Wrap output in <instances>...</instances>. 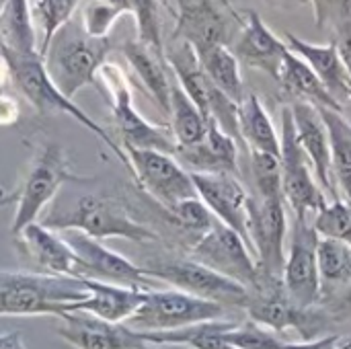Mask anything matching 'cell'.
<instances>
[{
	"label": "cell",
	"instance_id": "1",
	"mask_svg": "<svg viewBox=\"0 0 351 349\" xmlns=\"http://www.w3.org/2000/svg\"><path fill=\"white\" fill-rule=\"evenodd\" d=\"M113 49L111 37H93L78 16H72L51 39L43 64L53 84L74 101L84 86L97 84L101 66Z\"/></svg>",
	"mask_w": 351,
	"mask_h": 349
},
{
	"label": "cell",
	"instance_id": "2",
	"mask_svg": "<svg viewBox=\"0 0 351 349\" xmlns=\"http://www.w3.org/2000/svg\"><path fill=\"white\" fill-rule=\"evenodd\" d=\"M86 298L78 278L0 269V317H56Z\"/></svg>",
	"mask_w": 351,
	"mask_h": 349
},
{
	"label": "cell",
	"instance_id": "3",
	"mask_svg": "<svg viewBox=\"0 0 351 349\" xmlns=\"http://www.w3.org/2000/svg\"><path fill=\"white\" fill-rule=\"evenodd\" d=\"M41 224L58 232L78 230L97 241L125 239L138 245L158 241V234L134 220L125 204L113 195H82L64 210H53L43 216Z\"/></svg>",
	"mask_w": 351,
	"mask_h": 349
},
{
	"label": "cell",
	"instance_id": "4",
	"mask_svg": "<svg viewBox=\"0 0 351 349\" xmlns=\"http://www.w3.org/2000/svg\"><path fill=\"white\" fill-rule=\"evenodd\" d=\"M2 53V51H0ZM10 66L12 82L16 91L27 99V103L39 113V115H51V113H64L72 117L76 123H80L84 130L95 134L101 142L107 144V148L113 150V154L130 169L128 154L121 146H117L115 138L103 130L84 109H80L72 99H68L49 78L43 58L39 53H29V56H14V53H2Z\"/></svg>",
	"mask_w": 351,
	"mask_h": 349
},
{
	"label": "cell",
	"instance_id": "5",
	"mask_svg": "<svg viewBox=\"0 0 351 349\" xmlns=\"http://www.w3.org/2000/svg\"><path fill=\"white\" fill-rule=\"evenodd\" d=\"M66 183H88V179L78 177L68 163V154L62 144L53 140H45L37 146L33 163L14 191V216L10 222V234H19L27 224L39 220L41 212L53 202L60 187Z\"/></svg>",
	"mask_w": 351,
	"mask_h": 349
},
{
	"label": "cell",
	"instance_id": "6",
	"mask_svg": "<svg viewBox=\"0 0 351 349\" xmlns=\"http://www.w3.org/2000/svg\"><path fill=\"white\" fill-rule=\"evenodd\" d=\"M226 306L191 296L181 290H148L142 306L125 321L138 333L177 331L191 325L222 321Z\"/></svg>",
	"mask_w": 351,
	"mask_h": 349
},
{
	"label": "cell",
	"instance_id": "7",
	"mask_svg": "<svg viewBox=\"0 0 351 349\" xmlns=\"http://www.w3.org/2000/svg\"><path fill=\"white\" fill-rule=\"evenodd\" d=\"M97 78L103 82L109 95L113 123H115L117 136L121 138L123 150L134 148V150H158V152L175 154L177 144L173 136L165 128L154 125L148 119H144L140 111L134 107L128 78L117 64L105 62Z\"/></svg>",
	"mask_w": 351,
	"mask_h": 349
},
{
	"label": "cell",
	"instance_id": "8",
	"mask_svg": "<svg viewBox=\"0 0 351 349\" xmlns=\"http://www.w3.org/2000/svg\"><path fill=\"white\" fill-rule=\"evenodd\" d=\"M243 29V14L228 0H175V29L171 39L185 41L193 51L212 45L232 47Z\"/></svg>",
	"mask_w": 351,
	"mask_h": 349
},
{
	"label": "cell",
	"instance_id": "9",
	"mask_svg": "<svg viewBox=\"0 0 351 349\" xmlns=\"http://www.w3.org/2000/svg\"><path fill=\"white\" fill-rule=\"evenodd\" d=\"M144 274L152 280H160L175 290L187 292L191 296L218 302L222 306H239L245 309L249 304V288L243 284L228 280L214 269L189 259H150L142 265Z\"/></svg>",
	"mask_w": 351,
	"mask_h": 349
},
{
	"label": "cell",
	"instance_id": "10",
	"mask_svg": "<svg viewBox=\"0 0 351 349\" xmlns=\"http://www.w3.org/2000/svg\"><path fill=\"white\" fill-rule=\"evenodd\" d=\"M280 163H282V191L284 202L294 212V218H308V214H319L327 206V193L315 181L311 163L298 144L292 107L286 105L280 111Z\"/></svg>",
	"mask_w": 351,
	"mask_h": 349
},
{
	"label": "cell",
	"instance_id": "11",
	"mask_svg": "<svg viewBox=\"0 0 351 349\" xmlns=\"http://www.w3.org/2000/svg\"><path fill=\"white\" fill-rule=\"evenodd\" d=\"M286 202L284 197L251 195L249 241L255 253L259 282H284L286 267Z\"/></svg>",
	"mask_w": 351,
	"mask_h": 349
},
{
	"label": "cell",
	"instance_id": "12",
	"mask_svg": "<svg viewBox=\"0 0 351 349\" xmlns=\"http://www.w3.org/2000/svg\"><path fill=\"white\" fill-rule=\"evenodd\" d=\"M251 323L265 327L274 333L294 329L304 341L319 339L325 329V315L315 309L298 306L284 290V282H259L251 290L249 304L245 306Z\"/></svg>",
	"mask_w": 351,
	"mask_h": 349
},
{
	"label": "cell",
	"instance_id": "13",
	"mask_svg": "<svg viewBox=\"0 0 351 349\" xmlns=\"http://www.w3.org/2000/svg\"><path fill=\"white\" fill-rule=\"evenodd\" d=\"M317 247L319 234L308 218H294L282 280L286 294L302 309H315L323 298Z\"/></svg>",
	"mask_w": 351,
	"mask_h": 349
},
{
	"label": "cell",
	"instance_id": "14",
	"mask_svg": "<svg viewBox=\"0 0 351 349\" xmlns=\"http://www.w3.org/2000/svg\"><path fill=\"white\" fill-rule=\"evenodd\" d=\"M189 257L214 269L216 274L243 284L245 288H249V292L255 290L259 284V269L257 261L251 255V247L245 243L243 237H239L234 230L220 224L218 220L204 237L195 241Z\"/></svg>",
	"mask_w": 351,
	"mask_h": 349
},
{
	"label": "cell",
	"instance_id": "15",
	"mask_svg": "<svg viewBox=\"0 0 351 349\" xmlns=\"http://www.w3.org/2000/svg\"><path fill=\"white\" fill-rule=\"evenodd\" d=\"M136 183L165 208L197 197L191 173L173 156L158 150H125Z\"/></svg>",
	"mask_w": 351,
	"mask_h": 349
},
{
	"label": "cell",
	"instance_id": "16",
	"mask_svg": "<svg viewBox=\"0 0 351 349\" xmlns=\"http://www.w3.org/2000/svg\"><path fill=\"white\" fill-rule=\"evenodd\" d=\"M62 237L78 257L80 280H99V282L150 290L152 278L144 274L142 265L132 263L117 251L105 247L101 241L86 237L78 230H64Z\"/></svg>",
	"mask_w": 351,
	"mask_h": 349
},
{
	"label": "cell",
	"instance_id": "17",
	"mask_svg": "<svg viewBox=\"0 0 351 349\" xmlns=\"http://www.w3.org/2000/svg\"><path fill=\"white\" fill-rule=\"evenodd\" d=\"M197 197L206 204L212 216L234 230L245 243L249 241V202L251 195L245 191L237 175L228 173H191Z\"/></svg>",
	"mask_w": 351,
	"mask_h": 349
},
{
	"label": "cell",
	"instance_id": "18",
	"mask_svg": "<svg viewBox=\"0 0 351 349\" xmlns=\"http://www.w3.org/2000/svg\"><path fill=\"white\" fill-rule=\"evenodd\" d=\"M56 333L74 349H158L142 339L125 323H109L88 313L72 311L62 315Z\"/></svg>",
	"mask_w": 351,
	"mask_h": 349
},
{
	"label": "cell",
	"instance_id": "19",
	"mask_svg": "<svg viewBox=\"0 0 351 349\" xmlns=\"http://www.w3.org/2000/svg\"><path fill=\"white\" fill-rule=\"evenodd\" d=\"M14 243L21 257L35 267V274L80 280L78 257L70 245L64 237L45 228L41 222L27 224L19 234H14Z\"/></svg>",
	"mask_w": 351,
	"mask_h": 349
},
{
	"label": "cell",
	"instance_id": "20",
	"mask_svg": "<svg viewBox=\"0 0 351 349\" xmlns=\"http://www.w3.org/2000/svg\"><path fill=\"white\" fill-rule=\"evenodd\" d=\"M292 115L296 125V138L302 146L317 183L323 187L327 195H333L335 200H341L333 181V167H331V144H329V132L327 125L319 113V107L306 101H292ZM333 200V202H335Z\"/></svg>",
	"mask_w": 351,
	"mask_h": 349
},
{
	"label": "cell",
	"instance_id": "21",
	"mask_svg": "<svg viewBox=\"0 0 351 349\" xmlns=\"http://www.w3.org/2000/svg\"><path fill=\"white\" fill-rule=\"evenodd\" d=\"M230 49L239 62L269 74L274 80H278L288 53L286 41H282L255 10L243 12V29Z\"/></svg>",
	"mask_w": 351,
	"mask_h": 349
},
{
	"label": "cell",
	"instance_id": "22",
	"mask_svg": "<svg viewBox=\"0 0 351 349\" xmlns=\"http://www.w3.org/2000/svg\"><path fill=\"white\" fill-rule=\"evenodd\" d=\"M239 142L218 128L216 121L208 123V134L202 142L191 146H177L175 158L189 173H239L237 163Z\"/></svg>",
	"mask_w": 351,
	"mask_h": 349
},
{
	"label": "cell",
	"instance_id": "23",
	"mask_svg": "<svg viewBox=\"0 0 351 349\" xmlns=\"http://www.w3.org/2000/svg\"><path fill=\"white\" fill-rule=\"evenodd\" d=\"M82 284L86 288V298L76 302L72 311L88 313L109 323H125L142 306L148 292L142 288L119 286L99 280H82Z\"/></svg>",
	"mask_w": 351,
	"mask_h": 349
},
{
	"label": "cell",
	"instance_id": "24",
	"mask_svg": "<svg viewBox=\"0 0 351 349\" xmlns=\"http://www.w3.org/2000/svg\"><path fill=\"white\" fill-rule=\"evenodd\" d=\"M286 45L300 56L313 72L319 76V80L325 84L329 95L343 107L351 101V78L337 53V47L333 43L317 45L311 43L294 33H286Z\"/></svg>",
	"mask_w": 351,
	"mask_h": 349
},
{
	"label": "cell",
	"instance_id": "25",
	"mask_svg": "<svg viewBox=\"0 0 351 349\" xmlns=\"http://www.w3.org/2000/svg\"><path fill=\"white\" fill-rule=\"evenodd\" d=\"M123 58L152 97V101L169 115L171 109V78H169V64L165 60V53L152 49L150 45L142 43L138 37L128 39L119 45Z\"/></svg>",
	"mask_w": 351,
	"mask_h": 349
},
{
	"label": "cell",
	"instance_id": "26",
	"mask_svg": "<svg viewBox=\"0 0 351 349\" xmlns=\"http://www.w3.org/2000/svg\"><path fill=\"white\" fill-rule=\"evenodd\" d=\"M276 82L282 86L284 95L292 97V101H306L317 107H329V109L343 111V107L329 95V91L319 80V76L313 72V68L300 56H296L290 47H288L284 66H282Z\"/></svg>",
	"mask_w": 351,
	"mask_h": 349
},
{
	"label": "cell",
	"instance_id": "27",
	"mask_svg": "<svg viewBox=\"0 0 351 349\" xmlns=\"http://www.w3.org/2000/svg\"><path fill=\"white\" fill-rule=\"evenodd\" d=\"M239 132L243 144L251 148V152H267L280 156V132L276 130L269 113L265 111L261 99L255 93H247L239 103Z\"/></svg>",
	"mask_w": 351,
	"mask_h": 349
},
{
	"label": "cell",
	"instance_id": "28",
	"mask_svg": "<svg viewBox=\"0 0 351 349\" xmlns=\"http://www.w3.org/2000/svg\"><path fill=\"white\" fill-rule=\"evenodd\" d=\"M0 51L14 56L39 53L29 0H6L0 6Z\"/></svg>",
	"mask_w": 351,
	"mask_h": 349
},
{
	"label": "cell",
	"instance_id": "29",
	"mask_svg": "<svg viewBox=\"0 0 351 349\" xmlns=\"http://www.w3.org/2000/svg\"><path fill=\"white\" fill-rule=\"evenodd\" d=\"M319 113L329 132L331 167L337 193L351 204V123L337 109L319 107Z\"/></svg>",
	"mask_w": 351,
	"mask_h": 349
},
{
	"label": "cell",
	"instance_id": "30",
	"mask_svg": "<svg viewBox=\"0 0 351 349\" xmlns=\"http://www.w3.org/2000/svg\"><path fill=\"white\" fill-rule=\"evenodd\" d=\"M195 56L212 84L239 105L245 99L247 91L243 84L239 60L232 53V49L226 45H212L202 51H195Z\"/></svg>",
	"mask_w": 351,
	"mask_h": 349
},
{
	"label": "cell",
	"instance_id": "31",
	"mask_svg": "<svg viewBox=\"0 0 351 349\" xmlns=\"http://www.w3.org/2000/svg\"><path fill=\"white\" fill-rule=\"evenodd\" d=\"M234 323L228 321H208L191 325L177 331L140 333L144 341L152 346H187L191 349H239L224 339V333L232 329Z\"/></svg>",
	"mask_w": 351,
	"mask_h": 349
},
{
	"label": "cell",
	"instance_id": "32",
	"mask_svg": "<svg viewBox=\"0 0 351 349\" xmlns=\"http://www.w3.org/2000/svg\"><path fill=\"white\" fill-rule=\"evenodd\" d=\"M171 134L177 146H191L206 138L208 119L202 115L197 105L189 99V95L181 88L177 80L171 82Z\"/></svg>",
	"mask_w": 351,
	"mask_h": 349
},
{
	"label": "cell",
	"instance_id": "33",
	"mask_svg": "<svg viewBox=\"0 0 351 349\" xmlns=\"http://www.w3.org/2000/svg\"><path fill=\"white\" fill-rule=\"evenodd\" d=\"M80 0H35L31 4L33 21L39 27V56L43 58L53 35L74 16Z\"/></svg>",
	"mask_w": 351,
	"mask_h": 349
},
{
	"label": "cell",
	"instance_id": "34",
	"mask_svg": "<svg viewBox=\"0 0 351 349\" xmlns=\"http://www.w3.org/2000/svg\"><path fill=\"white\" fill-rule=\"evenodd\" d=\"M321 282L331 286H351V245L319 237L317 247Z\"/></svg>",
	"mask_w": 351,
	"mask_h": 349
},
{
	"label": "cell",
	"instance_id": "35",
	"mask_svg": "<svg viewBox=\"0 0 351 349\" xmlns=\"http://www.w3.org/2000/svg\"><path fill=\"white\" fill-rule=\"evenodd\" d=\"M315 230L323 239H335L351 245V204L335 200L327 204L315 218Z\"/></svg>",
	"mask_w": 351,
	"mask_h": 349
},
{
	"label": "cell",
	"instance_id": "36",
	"mask_svg": "<svg viewBox=\"0 0 351 349\" xmlns=\"http://www.w3.org/2000/svg\"><path fill=\"white\" fill-rule=\"evenodd\" d=\"M251 171L259 197H284L280 156L267 152H251Z\"/></svg>",
	"mask_w": 351,
	"mask_h": 349
},
{
	"label": "cell",
	"instance_id": "37",
	"mask_svg": "<svg viewBox=\"0 0 351 349\" xmlns=\"http://www.w3.org/2000/svg\"><path fill=\"white\" fill-rule=\"evenodd\" d=\"M132 14L136 19L138 39L152 49L165 53L162 33H160V16H158V0H130Z\"/></svg>",
	"mask_w": 351,
	"mask_h": 349
},
{
	"label": "cell",
	"instance_id": "38",
	"mask_svg": "<svg viewBox=\"0 0 351 349\" xmlns=\"http://www.w3.org/2000/svg\"><path fill=\"white\" fill-rule=\"evenodd\" d=\"M167 212L171 214V218L175 220L177 226H181L183 230L195 232L199 237H204L216 224V218L212 216V212L206 208V204L199 197L183 200V202L167 208Z\"/></svg>",
	"mask_w": 351,
	"mask_h": 349
},
{
	"label": "cell",
	"instance_id": "39",
	"mask_svg": "<svg viewBox=\"0 0 351 349\" xmlns=\"http://www.w3.org/2000/svg\"><path fill=\"white\" fill-rule=\"evenodd\" d=\"M125 14V10L105 2V0H86L78 19L84 27V31L93 37H109L111 27L115 21Z\"/></svg>",
	"mask_w": 351,
	"mask_h": 349
},
{
	"label": "cell",
	"instance_id": "40",
	"mask_svg": "<svg viewBox=\"0 0 351 349\" xmlns=\"http://www.w3.org/2000/svg\"><path fill=\"white\" fill-rule=\"evenodd\" d=\"M224 339L239 349H282L286 341L274 335V331L259 327L255 323H245V325H234L224 333Z\"/></svg>",
	"mask_w": 351,
	"mask_h": 349
},
{
	"label": "cell",
	"instance_id": "41",
	"mask_svg": "<svg viewBox=\"0 0 351 349\" xmlns=\"http://www.w3.org/2000/svg\"><path fill=\"white\" fill-rule=\"evenodd\" d=\"M308 4L315 10V25L319 29H333L351 16V0H308Z\"/></svg>",
	"mask_w": 351,
	"mask_h": 349
},
{
	"label": "cell",
	"instance_id": "42",
	"mask_svg": "<svg viewBox=\"0 0 351 349\" xmlns=\"http://www.w3.org/2000/svg\"><path fill=\"white\" fill-rule=\"evenodd\" d=\"M331 43L337 47V53H339V58H341V62H343L351 78V16L333 27V41Z\"/></svg>",
	"mask_w": 351,
	"mask_h": 349
},
{
	"label": "cell",
	"instance_id": "43",
	"mask_svg": "<svg viewBox=\"0 0 351 349\" xmlns=\"http://www.w3.org/2000/svg\"><path fill=\"white\" fill-rule=\"evenodd\" d=\"M19 115H21L19 101L12 99L10 95H6L4 91H0V128H8V125L16 123Z\"/></svg>",
	"mask_w": 351,
	"mask_h": 349
},
{
	"label": "cell",
	"instance_id": "44",
	"mask_svg": "<svg viewBox=\"0 0 351 349\" xmlns=\"http://www.w3.org/2000/svg\"><path fill=\"white\" fill-rule=\"evenodd\" d=\"M339 344L337 335H329V337H319L315 341H302V344H288L282 349H335V346Z\"/></svg>",
	"mask_w": 351,
	"mask_h": 349
},
{
	"label": "cell",
	"instance_id": "45",
	"mask_svg": "<svg viewBox=\"0 0 351 349\" xmlns=\"http://www.w3.org/2000/svg\"><path fill=\"white\" fill-rule=\"evenodd\" d=\"M0 349H27L21 331H10L0 335Z\"/></svg>",
	"mask_w": 351,
	"mask_h": 349
},
{
	"label": "cell",
	"instance_id": "46",
	"mask_svg": "<svg viewBox=\"0 0 351 349\" xmlns=\"http://www.w3.org/2000/svg\"><path fill=\"white\" fill-rule=\"evenodd\" d=\"M12 80V74H10V66H8V62H6V58L0 53V91L8 84Z\"/></svg>",
	"mask_w": 351,
	"mask_h": 349
},
{
	"label": "cell",
	"instance_id": "47",
	"mask_svg": "<svg viewBox=\"0 0 351 349\" xmlns=\"http://www.w3.org/2000/svg\"><path fill=\"white\" fill-rule=\"evenodd\" d=\"M14 202H16V193H14V191H4V189H0V210L6 208V206H10V204H14Z\"/></svg>",
	"mask_w": 351,
	"mask_h": 349
},
{
	"label": "cell",
	"instance_id": "48",
	"mask_svg": "<svg viewBox=\"0 0 351 349\" xmlns=\"http://www.w3.org/2000/svg\"><path fill=\"white\" fill-rule=\"evenodd\" d=\"M341 309L351 315V286L348 288V292L343 294V298H341Z\"/></svg>",
	"mask_w": 351,
	"mask_h": 349
},
{
	"label": "cell",
	"instance_id": "49",
	"mask_svg": "<svg viewBox=\"0 0 351 349\" xmlns=\"http://www.w3.org/2000/svg\"><path fill=\"white\" fill-rule=\"evenodd\" d=\"M335 349H351V337H348V339H339V344L335 346Z\"/></svg>",
	"mask_w": 351,
	"mask_h": 349
},
{
	"label": "cell",
	"instance_id": "50",
	"mask_svg": "<svg viewBox=\"0 0 351 349\" xmlns=\"http://www.w3.org/2000/svg\"><path fill=\"white\" fill-rule=\"evenodd\" d=\"M292 2H296V4H308V0H292Z\"/></svg>",
	"mask_w": 351,
	"mask_h": 349
},
{
	"label": "cell",
	"instance_id": "51",
	"mask_svg": "<svg viewBox=\"0 0 351 349\" xmlns=\"http://www.w3.org/2000/svg\"><path fill=\"white\" fill-rule=\"evenodd\" d=\"M4 2H6V0H0V4H4Z\"/></svg>",
	"mask_w": 351,
	"mask_h": 349
},
{
	"label": "cell",
	"instance_id": "52",
	"mask_svg": "<svg viewBox=\"0 0 351 349\" xmlns=\"http://www.w3.org/2000/svg\"><path fill=\"white\" fill-rule=\"evenodd\" d=\"M0 6H2V4H0Z\"/></svg>",
	"mask_w": 351,
	"mask_h": 349
}]
</instances>
